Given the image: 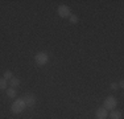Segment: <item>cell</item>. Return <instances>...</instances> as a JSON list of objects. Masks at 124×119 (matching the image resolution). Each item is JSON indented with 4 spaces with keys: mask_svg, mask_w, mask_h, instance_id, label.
Instances as JSON below:
<instances>
[{
    "mask_svg": "<svg viewBox=\"0 0 124 119\" xmlns=\"http://www.w3.org/2000/svg\"><path fill=\"white\" fill-rule=\"evenodd\" d=\"M25 109H26V106H25V102L23 101V98H19V99L13 101L12 106H11V111L13 114H21Z\"/></svg>",
    "mask_w": 124,
    "mask_h": 119,
    "instance_id": "1",
    "label": "cell"
},
{
    "mask_svg": "<svg viewBox=\"0 0 124 119\" xmlns=\"http://www.w3.org/2000/svg\"><path fill=\"white\" fill-rule=\"evenodd\" d=\"M34 61H36V65L38 66H45L49 62V56L48 53L45 52H38L36 56H34Z\"/></svg>",
    "mask_w": 124,
    "mask_h": 119,
    "instance_id": "2",
    "label": "cell"
},
{
    "mask_svg": "<svg viewBox=\"0 0 124 119\" xmlns=\"http://www.w3.org/2000/svg\"><path fill=\"white\" fill-rule=\"evenodd\" d=\"M116 105H117V101H116V98L115 97H112V95H110V97H107L104 99V102H103V107H104L106 110H115V107H116Z\"/></svg>",
    "mask_w": 124,
    "mask_h": 119,
    "instance_id": "3",
    "label": "cell"
},
{
    "mask_svg": "<svg viewBox=\"0 0 124 119\" xmlns=\"http://www.w3.org/2000/svg\"><path fill=\"white\" fill-rule=\"evenodd\" d=\"M57 12H58V16L62 17V19H66V17L71 16V11H70V8L67 7V5H63V4L58 7Z\"/></svg>",
    "mask_w": 124,
    "mask_h": 119,
    "instance_id": "4",
    "label": "cell"
},
{
    "mask_svg": "<svg viewBox=\"0 0 124 119\" xmlns=\"http://www.w3.org/2000/svg\"><path fill=\"white\" fill-rule=\"evenodd\" d=\"M23 101L25 102V106L26 107H34V105H36V97H34L33 94H29V93L24 94Z\"/></svg>",
    "mask_w": 124,
    "mask_h": 119,
    "instance_id": "5",
    "label": "cell"
},
{
    "mask_svg": "<svg viewBox=\"0 0 124 119\" xmlns=\"http://www.w3.org/2000/svg\"><path fill=\"white\" fill-rule=\"evenodd\" d=\"M95 117H96V119H107L108 111L104 109V107H99V109L95 111Z\"/></svg>",
    "mask_w": 124,
    "mask_h": 119,
    "instance_id": "6",
    "label": "cell"
},
{
    "mask_svg": "<svg viewBox=\"0 0 124 119\" xmlns=\"http://www.w3.org/2000/svg\"><path fill=\"white\" fill-rule=\"evenodd\" d=\"M20 79L19 78H16V77H13V78H11L9 79V85H11V87H13V89H16V87H19L20 86Z\"/></svg>",
    "mask_w": 124,
    "mask_h": 119,
    "instance_id": "7",
    "label": "cell"
},
{
    "mask_svg": "<svg viewBox=\"0 0 124 119\" xmlns=\"http://www.w3.org/2000/svg\"><path fill=\"white\" fill-rule=\"evenodd\" d=\"M110 117H111V119H122L123 114H122V111H116V110H112L111 114H110Z\"/></svg>",
    "mask_w": 124,
    "mask_h": 119,
    "instance_id": "8",
    "label": "cell"
},
{
    "mask_svg": "<svg viewBox=\"0 0 124 119\" xmlns=\"http://www.w3.org/2000/svg\"><path fill=\"white\" fill-rule=\"evenodd\" d=\"M7 95H8L9 98H16V95H17L16 89H13V87H7Z\"/></svg>",
    "mask_w": 124,
    "mask_h": 119,
    "instance_id": "9",
    "label": "cell"
},
{
    "mask_svg": "<svg viewBox=\"0 0 124 119\" xmlns=\"http://www.w3.org/2000/svg\"><path fill=\"white\" fill-rule=\"evenodd\" d=\"M3 78H4L5 81H8V79L13 78V74H12V71H11V70H7V71L4 73V76H3Z\"/></svg>",
    "mask_w": 124,
    "mask_h": 119,
    "instance_id": "10",
    "label": "cell"
},
{
    "mask_svg": "<svg viewBox=\"0 0 124 119\" xmlns=\"http://www.w3.org/2000/svg\"><path fill=\"white\" fill-rule=\"evenodd\" d=\"M7 89V81L4 78H0V90H5Z\"/></svg>",
    "mask_w": 124,
    "mask_h": 119,
    "instance_id": "11",
    "label": "cell"
},
{
    "mask_svg": "<svg viewBox=\"0 0 124 119\" xmlns=\"http://www.w3.org/2000/svg\"><path fill=\"white\" fill-rule=\"evenodd\" d=\"M69 19H70V23H71V24H77V23H78V16H77V15H71Z\"/></svg>",
    "mask_w": 124,
    "mask_h": 119,
    "instance_id": "12",
    "label": "cell"
},
{
    "mask_svg": "<svg viewBox=\"0 0 124 119\" xmlns=\"http://www.w3.org/2000/svg\"><path fill=\"white\" fill-rule=\"evenodd\" d=\"M117 87H119V86H117L116 82H112V83H111V89H112V90H116Z\"/></svg>",
    "mask_w": 124,
    "mask_h": 119,
    "instance_id": "13",
    "label": "cell"
},
{
    "mask_svg": "<svg viewBox=\"0 0 124 119\" xmlns=\"http://www.w3.org/2000/svg\"><path fill=\"white\" fill-rule=\"evenodd\" d=\"M117 86H119V87H123V86H124V81H120V82H119V85H117Z\"/></svg>",
    "mask_w": 124,
    "mask_h": 119,
    "instance_id": "14",
    "label": "cell"
}]
</instances>
